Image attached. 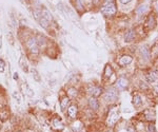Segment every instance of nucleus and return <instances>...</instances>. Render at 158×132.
Wrapping results in <instances>:
<instances>
[{"label": "nucleus", "mask_w": 158, "mask_h": 132, "mask_svg": "<svg viewBox=\"0 0 158 132\" xmlns=\"http://www.w3.org/2000/svg\"><path fill=\"white\" fill-rule=\"evenodd\" d=\"M26 47L30 49V51L33 53V54H38L39 53V47H38V43L37 40L35 37L30 38L28 41H26Z\"/></svg>", "instance_id": "nucleus-1"}, {"label": "nucleus", "mask_w": 158, "mask_h": 132, "mask_svg": "<svg viewBox=\"0 0 158 132\" xmlns=\"http://www.w3.org/2000/svg\"><path fill=\"white\" fill-rule=\"evenodd\" d=\"M116 98H117V92L114 89L109 90L104 95V99L107 102H115Z\"/></svg>", "instance_id": "nucleus-2"}, {"label": "nucleus", "mask_w": 158, "mask_h": 132, "mask_svg": "<svg viewBox=\"0 0 158 132\" xmlns=\"http://www.w3.org/2000/svg\"><path fill=\"white\" fill-rule=\"evenodd\" d=\"M115 12H116V8H115V5H114L113 3L107 4V5L103 6V8H102V13L105 15H113Z\"/></svg>", "instance_id": "nucleus-3"}, {"label": "nucleus", "mask_w": 158, "mask_h": 132, "mask_svg": "<svg viewBox=\"0 0 158 132\" xmlns=\"http://www.w3.org/2000/svg\"><path fill=\"white\" fill-rule=\"evenodd\" d=\"M41 16L43 17V18H45L47 21H52V19H53L51 12L47 10V8H42L41 10Z\"/></svg>", "instance_id": "nucleus-4"}, {"label": "nucleus", "mask_w": 158, "mask_h": 132, "mask_svg": "<svg viewBox=\"0 0 158 132\" xmlns=\"http://www.w3.org/2000/svg\"><path fill=\"white\" fill-rule=\"evenodd\" d=\"M36 40H37V43H38V47L39 48H44L45 45H46V39L41 36V35H38L36 37Z\"/></svg>", "instance_id": "nucleus-5"}, {"label": "nucleus", "mask_w": 158, "mask_h": 132, "mask_svg": "<svg viewBox=\"0 0 158 132\" xmlns=\"http://www.w3.org/2000/svg\"><path fill=\"white\" fill-rule=\"evenodd\" d=\"M76 113H77V107L76 106H71V107L68 109V114L71 118H75Z\"/></svg>", "instance_id": "nucleus-6"}, {"label": "nucleus", "mask_w": 158, "mask_h": 132, "mask_svg": "<svg viewBox=\"0 0 158 132\" xmlns=\"http://www.w3.org/2000/svg\"><path fill=\"white\" fill-rule=\"evenodd\" d=\"M89 105H90V107H91L92 109H94V110H97L98 107H99L97 99L94 98V97H92V98L89 99Z\"/></svg>", "instance_id": "nucleus-7"}, {"label": "nucleus", "mask_w": 158, "mask_h": 132, "mask_svg": "<svg viewBox=\"0 0 158 132\" xmlns=\"http://www.w3.org/2000/svg\"><path fill=\"white\" fill-rule=\"evenodd\" d=\"M19 66H20L21 69H22L24 72H28V70H29V68H28V64H26L25 58H24L23 56H21V58H20V60H19Z\"/></svg>", "instance_id": "nucleus-8"}, {"label": "nucleus", "mask_w": 158, "mask_h": 132, "mask_svg": "<svg viewBox=\"0 0 158 132\" xmlns=\"http://www.w3.org/2000/svg\"><path fill=\"white\" fill-rule=\"evenodd\" d=\"M89 91H90V93H91L92 95L98 96V95L100 94V92H101V89H100V88H98V87H91Z\"/></svg>", "instance_id": "nucleus-9"}, {"label": "nucleus", "mask_w": 158, "mask_h": 132, "mask_svg": "<svg viewBox=\"0 0 158 132\" xmlns=\"http://www.w3.org/2000/svg\"><path fill=\"white\" fill-rule=\"evenodd\" d=\"M132 61V58L130 56H123L122 58L119 60V64L121 65V66H124V65H126V64H129V63H131Z\"/></svg>", "instance_id": "nucleus-10"}, {"label": "nucleus", "mask_w": 158, "mask_h": 132, "mask_svg": "<svg viewBox=\"0 0 158 132\" xmlns=\"http://www.w3.org/2000/svg\"><path fill=\"white\" fill-rule=\"evenodd\" d=\"M134 36H135V33L133 32V31H130V32H128L126 35H125V41L126 42H131L134 39Z\"/></svg>", "instance_id": "nucleus-11"}, {"label": "nucleus", "mask_w": 158, "mask_h": 132, "mask_svg": "<svg viewBox=\"0 0 158 132\" xmlns=\"http://www.w3.org/2000/svg\"><path fill=\"white\" fill-rule=\"evenodd\" d=\"M38 21H39V23H40V25H41V26H43V28H45V29H46L47 26H49L50 21H47L45 18H43L42 16L40 17V18H39V20H38Z\"/></svg>", "instance_id": "nucleus-12"}, {"label": "nucleus", "mask_w": 158, "mask_h": 132, "mask_svg": "<svg viewBox=\"0 0 158 132\" xmlns=\"http://www.w3.org/2000/svg\"><path fill=\"white\" fill-rule=\"evenodd\" d=\"M69 103H70V99H69V97H64L62 100H61V103H60V107H61V109H62V110H64L65 108L68 107Z\"/></svg>", "instance_id": "nucleus-13"}, {"label": "nucleus", "mask_w": 158, "mask_h": 132, "mask_svg": "<svg viewBox=\"0 0 158 132\" xmlns=\"http://www.w3.org/2000/svg\"><path fill=\"white\" fill-rule=\"evenodd\" d=\"M53 126H54V128H56V129H62L63 128L62 124L59 122L58 118H55V120L53 121Z\"/></svg>", "instance_id": "nucleus-14"}, {"label": "nucleus", "mask_w": 158, "mask_h": 132, "mask_svg": "<svg viewBox=\"0 0 158 132\" xmlns=\"http://www.w3.org/2000/svg\"><path fill=\"white\" fill-rule=\"evenodd\" d=\"M126 85H128V81L123 78H120L119 80L117 81V87L118 88H124V87H126Z\"/></svg>", "instance_id": "nucleus-15"}, {"label": "nucleus", "mask_w": 158, "mask_h": 132, "mask_svg": "<svg viewBox=\"0 0 158 132\" xmlns=\"http://www.w3.org/2000/svg\"><path fill=\"white\" fill-rule=\"evenodd\" d=\"M33 15L35 17V19L39 20V18L41 17V10H39V8H35V10L33 11Z\"/></svg>", "instance_id": "nucleus-16"}, {"label": "nucleus", "mask_w": 158, "mask_h": 132, "mask_svg": "<svg viewBox=\"0 0 158 132\" xmlns=\"http://www.w3.org/2000/svg\"><path fill=\"white\" fill-rule=\"evenodd\" d=\"M68 93H69V95L71 96V97H75V96L77 95V90L74 89V88H71V89L68 90Z\"/></svg>", "instance_id": "nucleus-17"}, {"label": "nucleus", "mask_w": 158, "mask_h": 132, "mask_svg": "<svg viewBox=\"0 0 158 132\" xmlns=\"http://www.w3.org/2000/svg\"><path fill=\"white\" fill-rule=\"evenodd\" d=\"M32 73H33V77L36 79L37 81H40V76H39V74H38V72L36 71V70L32 69Z\"/></svg>", "instance_id": "nucleus-18"}, {"label": "nucleus", "mask_w": 158, "mask_h": 132, "mask_svg": "<svg viewBox=\"0 0 158 132\" xmlns=\"http://www.w3.org/2000/svg\"><path fill=\"white\" fill-rule=\"evenodd\" d=\"M111 73H112V69H111V67H108L105 68V76L107 77H109V76H111Z\"/></svg>", "instance_id": "nucleus-19"}, {"label": "nucleus", "mask_w": 158, "mask_h": 132, "mask_svg": "<svg viewBox=\"0 0 158 132\" xmlns=\"http://www.w3.org/2000/svg\"><path fill=\"white\" fill-rule=\"evenodd\" d=\"M142 55L146 57V59L149 58V51L146 49V48H144V49H142Z\"/></svg>", "instance_id": "nucleus-20"}, {"label": "nucleus", "mask_w": 158, "mask_h": 132, "mask_svg": "<svg viewBox=\"0 0 158 132\" xmlns=\"http://www.w3.org/2000/svg\"><path fill=\"white\" fill-rule=\"evenodd\" d=\"M4 66H5L4 61L2 59H0V72H3L4 71Z\"/></svg>", "instance_id": "nucleus-21"}, {"label": "nucleus", "mask_w": 158, "mask_h": 132, "mask_svg": "<svg viewBox=\"0 0 158 132\" xmlns=\"http://www.w3.org/2000/svg\"><path fill=\"white\" fill-rule=\"evenodd\" d=\"M11 19H12V22H13V24H14V26H17V21L15 19V16L13 14H11Z\"/></svg>", "instance_id": "nucleus-22"}, {"label": "nucleus", "mask_w": 158, "mask_h": 132, "mask_svg": "<svg viewBox=\"0 0 158 132\" xmlns=\"http://www.w3.org/2000/svg\"><path fill=\"white\" fill-rule=\"evenodd\" d=\"M76 4H77L78 8H82V4H81V2H80V0H76Z\"/></svg>", "instance_id": "nucleus-23"}, {"label": "nucleus", "mask_w": 158, "mask_h": 132, "mask_svg": "<svg viewBox=\"0 0 158 132\" xmlns=\"http://www.w3.org/2000/svg\"><path fill=\"white\" fill-rule=\"evenodd\" d=\"M154 131H155L154 126H150V127H149V132H154Z\"/></svg>", "instance_id": "nucleus-24"}, {"label": "nucleus", "mask_w": 158, "mask_h": 132, "mask_svg": "<svg viewBox=\"0 0 158 132\" xmlns=\"http://www.w3.org/2000/svg\"><path fill=\"white\" fill-rule=\"evenodd\" d=\"M14 79H15V80H17V79H18V74H17V73L14 74Z\"/></svg>", "instance_id": "nucleus-25"}, {"label": "nucleus", "mask_w": 158, "mask_h": 132, "mask_svg": "<svg viewBox=\"0 0 158 132\" xmlns=\"http://www.w3.org/2000/svg\"><path fill=\"white\" fill-rule=\"evenodd\" d=\"M130 1V0H121V2L122 3H124V2H129Z\"/></svg>", "instance_id": "nucleus-26"}, {"label": "nucleus", "mask_w": 158, "mask_h": 132, "mask_svg": "<svg viewBox=\"0 0 158 132\" xmlns=\"http://www.w3.org/2000/svg\"><path fill=\"white\" fill-rule=\"evenodd\" d=\"M29 1H30V0H29Z\"/></svg>", "instance_id": "nucleus-27"}, {"label": "nucleus", "mask_w": 158, "mask_h": 132, "mask_svg": "<svg viewBox=\"0 0 158 132\" xmlns=\"http://www.w3.org/2000/svg\"><path fill=\"white\" fill-rule=\"evenodd\" d=\"M108 1H109V0H108Z\"/></svg>", "instance_id": "nucleus-28"}]
</instances>
